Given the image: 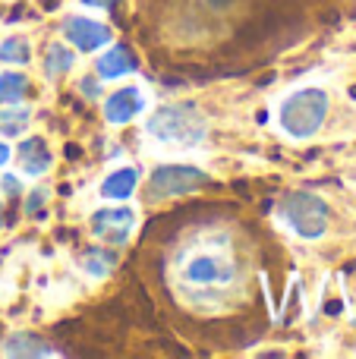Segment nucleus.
Returning <instances> with one entry per match:
<instances>
[{"label": "nucleus", "instance_id": "nucleus-1", "mask_svg": "<svg viewBox=\"0 0 356 359\" xmlns=\"http://www.w3.org/2000/svg\"><path fill=\"white\" fill-rule=\"evenodd\" d=\"M149 133L164 145H199L208 133V120L189 101L161 104L149 120Z\"/></svg>", "mask_w": 356, "mask_h": 359}, {"label": "nucleus", "instance_id": "nucleus-2", "mask_svg": "<svg viewBox=\"0 0 356 359\" xmlns=\"http://www.w3.org/2000/svg\"><path fill=\"white\" fill-rule=\"evenodd\" d=\"M328 107H331L328 92H322V88H300V92H294L281 104L278 123H281V130L290 139H313L322 130V123H325Z\"/></svg>", "mask_w": 356, "mask_h": 359}, {"label": "nucleus", "instance_id": "nucleus-3", "mask_svg": "<svg viewBox=\"0 0 356 359\" xmlns=\"http://www.w3.org/2000/svg\"><path fill=\"white\" fill-rule=\"evenodd\" d=\"M233 278H237V265L221 249H199V252L186 255V262L180 265V280L199 293H214L221 287H231Z\"/></svg>", "mask_w": 356, "mask_h": 359}, {"label": "nucleus", "instance_id": "nucleus-4", "mask_svg": "<svg viewBox=\"0 0 356 359\" xmlns=\"http://www.w3.org/2000/svg\"><path fill=\"white\" fill-rule=\"evenodd\" d=\"M281 215L303 240H319L328 230V205L315 192H287L281 198Z\"/></svg>", "mask_w": 356, "mask_h": 359}, {"label": "nucleus", "instance_id": "nucleus-5", "mask_svg": "<svg viewBox=\"0 0 356 359\" xmlns=\"http://www.w3.org/2000/svg\"><path fill=\"white\" fill-rule=\"evenodd\" d=\"M208 186V174L193 164H164L158 168L149 180V196L155 198H174V196H189V192Z\"/></svg>", "mask_w": 356, "mask_h": 359}, {"label": "nucleus", "instance_id": "nucleus-6", "mask_svg": "<svg viewBox=\"0 0 356 359\" xmlns=\"http://www.w3.org/2000/svg\"><path fill=\"white\" fill-rule=\"evenodd\" d=\"M132 227H136V211L132 208H104L92 215V233L111 246H126Z\"/></svg>", "mask_w": 356, "mask_h": 359}, {"label": "nucleus", "instance_id": "nucleus-7", "mask_svg": "<svg viewBox=\"0 0 356 359\" xmlns=\"http://www.w3.org/2000/svg\"><path fill=\"white\" fill-rule=\"evenodd\" d=\"M63 38H67L79 54H92V50L104 48V44L111 41V29L88 16H69L67 22H63Z\"/></svg>", "mask_w": 356, "mask_h": 359}, {"label": "nucleus", "instance_id": "nucleus-8", "mask_svg": "<svg viewBox=\"0 0 356 359\" xmlns=\"http://www.w3.org/2000/svg\"><path fill=\"white\" fill-rule=\"evenodd\" d=\"M142 111H145V95H142V88H136V86L117 88V92L104 101V120L114 126L130 123V120H136Z\"/></svg>", "mask_w": 356, "mask_h": 359}, {"label": "nucleus", "instance_id": "nucleus-9", "mask_svg": "<svg viewBox=\"0 0 356 359\" xmlns=\"http://www.w3.org/2000/svg\"><path fill=\"white\" fill-rule=\"evenodd\" d=\"M136 69H139V57L132 54L126 44H114V48L104 50V54L98 57V63H95L98 79H120V76L136 73Z\"/></svg>", "mask_w": 356, "mask_h": 359}, {"label": "nucleus", "instance_id": "nucleus-10", "mask_svg": "<svg viewBox=\"0 0 356 359\" xmlns=\"http://www.w3.org/2000/svg\"><path fill=\"white\" fill-rule=\"evenodd\" d=\"M19 164H22V174L25 177H41L44 170L50 168V149L44 139L32 136L19 145Z\"/></svg>", "mask_w": 356, "mask_h": 359}, {"label": "nucleus", "instance_id": "nucleus-11", "mask_svg": "<svg viewBox=\"0 0 356 359\" xmlns=\"http://www.w3.org/2000/svg\"><path fill=\"white\" fill-rule=\"evenodd\" d=\"M136 186H139V168H120L101 183V196L123 202V198H130L136 192Z\"/></svg>", "mask_w": 356, "mask_h": 359}, {"label": "nucleus", "instance_id": "nucleus-12", "mask_svg": "<svg viewBox=\"0 0 356 359\" xmlns=\"http://www.w3.org/2000/svg\"><path fill=\"white\" fill-rule=\"evenodd\" d=\"M4 353L6 356H57V350H54V344H44L35 334H13V337H6Z\"/></svg>", "mask_w": 356, "mask_h": 359}, {"label": "nucleus", "instance_id": "nucleus-13", "mask_svg": "<svg viewBox=\"0 0 356 359\" xmlns=\"http://www.w3.org/2000/svg\"><path fill=\"white\" fill-rule=\"evenodd\" d=\"M79 265L85 268L92 278H104V274H111V268L117 265V255L104 246H88L85 252L79 255Z\"/></svg>", "mask_w": 356, "mask_h": 359}, {"label": "nucleus", "instance_id": "nucleus-14", "mask_svg": "<svg viewBox=\"0 0 356 359\" xmlns=\"http://www.w3.org/2000/svg\"><path fill=\"white\" fill-rule=\"evenodd\" d=\"M76 63L73 50H67L63 44H50L48 48V57H44V73L50 76V79H57V76L69 73V67Z\"/></svg>", "mask_w": 356, "mask_h": 359}, {"label": "nucleus", "instance_id": "nucleus-15", "mask_svg": "<svg viewBox=\"0 0 356 359\" xmlns=\"http://www.w3.org/2000/svg\"><path fill=\"white\" fill-rule=\"evenodd\" d=\"M32 60V48L25 38H6L0 44V63H10V67H25Z\"/></svg>", "mask_w": 356, "mask_h": 359}, {"label": "nucleus", "instance_id": "nucleus-16", "mask_svg": "<svg viewBox=\"0 0 356 359\" xmlns=\"http://www.w3.org/2000/svg\"><path fill=\"white\" fill-rule=\"evenodd\" d=\"M25 92H29V79H25L22 73L0 76V101H4V104H19Z\"/></svg>", "mask_w": 356, "mask_h": 359}, {"label": "nucleus", "instance_id": "nucleus-17", "mask_svg": "<svg viewBox=\"0 0 356 359\" xmlns=\"http://www.w3.org/2000/svg\"><path fill=\"white\" fill-rule=\"evenodd\" d=\"M29 120H32L29 107H13V111H4L0 114V133H4V136H19V133L29 126Z\"/></svg>", "mask_w": 356, "mask_h": 359}, {"label": "nucleus", "instance_id": "nucleus-18", "mask_svg": "<svg viewBox=\"0 0 356 359\" xmlns=\"http://www.w3.org/2000/svg\"><path fill=\"white\" fill-rule=\"evenodd\" d=\"M0 189L6 192V196H19L22 192V183H19L16 177H10V174H4V180H0Z\"/></svg>", "mask_w": 356, "mask_h": 359}, {"label": "nucleus", "instance_id": "nucleus-19", "mask_svg": "<svg viewBox=\"0 0 356 359\" xmlns=\"http://www.w3.org/2000/svg\"><path fill=\"white\" fill-rule=\"evenodd\" d=\"M44 198H48V189H35V196L25 202V215H35V211L44 205Z\"/></svg>", "mask_w": 356, "mask_h": 359}, {"label": "nucleus", "instance_id": "nucleus-20", "mask_svg": "<svg viewBox=\"0 0 356 359\" xmlns=\"http://www.w3.org/2000/svg\"><path fill=\"white\" fill-rule=\"evenodd\" d=\"M79 92L85 95V98H98V95H101L98 79H79Z\"/></svg>", "mask_w": 356, "mask_h": 359}, {"label": "nucleus", "instance_id": "nucleus-21", "mask_svg": "<svg viewBox=\"0 0 356 359\" xmlns=\"http://www.w3.org/2000/svg\"><path fill=\"white\" fill-rule=\"evenodd\" d=\"M85 6H98V10H114L120 0H82Z\"/></svg>", "mask_w": 356, "mask_h": 359}, {"label": "nucleus", "instance_id": "nucleus-22", "mask_svg": "<svg viewBox=\"0 0 356 359\" xmlns=\"http://www.w3.org/2000/svg\"><path fill=\"white\" fill-rule=\"evenodd\" d=\"M10 161V149H6V142H0V168Z\"/></svg>", "mask_w": 356, "mask_h": 359}, {"label": "nucleus", "instance_id": "nucleus-23", "mask_svg": "<svg viewBox=\"0 0 356 359\" xmlns=\"http://www.w3.org/2000/svg\"><path fill=\"white\" fill-rule=\"evenodd\" d=\"M0 227H4V215H0Z\"/></svg>", "mask_w": 356, "mask_h": 359}]
</instances>
